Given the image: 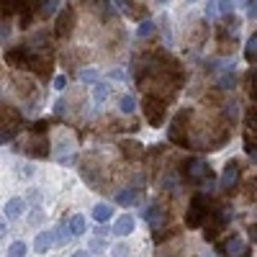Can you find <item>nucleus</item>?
I'll return each instance as SVG.
<instances>
[{
  "label": "nucleus",
  "mask_w": 257,
  "mask_h": 257,
  "mask_svg": "<svg viewBox=\"0 0 257 257\" xmlns=\"http://www.w3.org/2000/svg\"><path fill=\"white\" fill-rule=\"evenodd\" d=\"M54 111H57V116H62V113H64V100H57V105H54Z\"/></svg>",
  "instance_id": "nucleus-36"
},
{
  "label": "nucleus",
  "mask_w": 257,
  "mask_h": 257,
  "mask_svg": "<svg viewBox=\"0 0 257 257\" xmlns=\"http://www.w3.org/2000/svg\"><path fill=\"white\" fill-rule=\"evenodd\" d=\"M180 175L190 183V185H198L203 190H213V175L206 165L203 157H190V160H183L180 165Z\"/></svg>",
  "instance_id": "nucleus-1"
},
{
  "label": "nucleus",
  "mask_w": 257,
  "mask_h": 257,
  "mask_svg": "<svg viewBox=\"0 0 257 257\" xmlns=\"http://www.w3.org/2000/svg\"><path fill=\"white\" fill-rule=\"evenodd\" d=\"M70 229H67V224H59L57 229H52V234H54V242L57 244H64V242H70L72 239V234H67Z\"/></svg>",
  "instance_id": "nucleus-20"
},
{
  "label": "nucleus",
  "mask_w": 257,
  "mask_h": 257,
  "mask_svg": "<svg viewBox=\"0 0 257 257\" xmlns=\"http://www.w3.org/2000/svg\"><path fill=\"white\" fill-rule=\"evenodd\" d=\"M24 152L31 155V157H49V139L34 134V142L29 147H24Z\"/></svg>",
  "instance_id": "nucleus-9"
},
{
  "label": "nucleus",
  "mask_w": 257,
  "mask_h": 257,
  "mask_svg": "<svg viewBox=\"0 0 257 257\" xmlns=\"http://www.w3.org/2000/svg\"><path fill=\"white\" fill-rule=\"evenodd\" d=\"M8 257H26V242H13L8 247Z\"/></svg>",
  "instance_id": "nucleus-28"
},
{
  "label": "nucleus",
  "mask_w": 257,
  "mask_h": 257,
  "mask_svg": "<svg viewBox=\"0 0 257 257\" xmlns=\"http://www.w3.org/2000/svg\"><path fill=\"white\" fill-rule=\"evenodd\" d=\"M118 147H121V155H123L126 160H144V155H147L144 147H142L139 142H128V139H126V142H121Z\"/></svg>",
  "instance_id": "nucleus-11"
},
{
  "label": "nucleus",
  "mask_w": 257,
  "mask_h": 257,
  "mask_svg": "<svg viewBox=\"0 0 257 257\" xmlns=\"http://www.w3.org/2000/svg\"><path fill=\"white\" fill-rule=\"evenodd\" d=\"M142 108H144V118L149 121V126H155L160 128L165 123V116H167V100H160L155 95H147L144 103H142Z\"/></svg>",
  "instance_id": "nucleus-3"
},
{
  "label": "nucleus",
  "mask_w": 257,
  "mask_h": 257,
  "mask_svg": "<svg viewBox=\"0 0 257 257\" xmlns=\"http://www.w3.org/2000/svg\"><path fill=\"white\" fill-rule=\"evenodd\" d=\"M64 85H67V77H64V75L54 77V88H57V90H64Z\"/></svg>",
  "instance_id": "nucleus-34"
},
{
  "label": "nucleus",
  "mask_w": 257,
  "mask_h": 257,
  "mask_svg": "<svg viewBox=\"0 0 257 257\" xmlns=\"http://www.w3.org/2000/svg\"><path fill=\"white\" fill-rule=\"evenodd\" d=\"M24 208H26V203L21 201V198H11L8 203H6V219H18L21 213H24Z\"/></svg>",
  "instance_id": "nucleus-14"
},
{
  "label": "nucleus",
  "mask_w": 257,
  "mask_h": 257,
  "mask_svg": "<svg viewBox=\"0 0 257 257\" xmlns=\"http://www.w3.org/2000/svg\"><path fill=\"white\" fill-rule=\"evenodd\" d=\"M193 116V111L190 108H183V111H178L175 113V118L170 121V128H167V139L173 142V144H178V147H185V149H190V142H188V137H185V123H188V118Z\"/></svg>",
  "instance_id": "nucleus-2"
},
{
  "label": "nucleus",
  "mask_w": 257,
  "mask_h": 257,
  "mask_svg": "<svg viewBox=\"0 0 257 257\" xmlns=\"http://www.w3.org/2000/svg\"><path fill=\"white\" fill-rule=\"evenodd\" d=\"M118 108H121V113H128V116H132V113L137 111V100H134V95H121Z\"/></svg>",
  "instance_id": "nucleus-19"
},
{
  "label": "nucleus",
  "mask_w": 257,
  "mask_h": 257,
  "mask_svg": "<svg viewBox=\"0 0 257 257\" xmlns=\"http://www.w3.org/2000/svg\"><path fill=\"white\" fill-rule=\"evenodd\" d=\"M6 139H8V137H6V132H3V128H0V144H3Z\"/></svg>",
  "instance_id": "nucleus-39"
},
{
  "label": "nucleus",
  "mask_w": 257,
  "mask_h": 257,
  "mask_svg": "<svg viewBox=\"0 0 257 257\" xmlns=\"http://www.w3.org/2000/svg\"><path fill=\"white\" fill-rule=\"evenodd\" d=\"M80 80H82V82H95V80H98V72H95V70H82V72H80Z\"/></svg>",
  "instance_id": "nucleus-31"
},
{
  "label": "nucleus",
  "mask_w": 257,
  "mask_h": 257,
  "mask_svg": "<svg viewBox=\"0 0 257 257\" xmlns=\"http://www.w3.org/2000/svg\"><path fill=\"white\" fill-rule=\"evenodd\" d=\"M26 57H29V47H13L6 52V62L11 64V67H26Z\"/></svg>",
  "instance_id": "nucleus-10"
},
{
  "label": "nucleus",
  "mask_w": 257,
  "mask_h": 257,
  "mask_svg": "<svg viewBox=\"0 0 257 257\" xmlns=\"http://www.w3.org/2000/svg\"><path fill=\"white\" fill-rule=\"evenodd\" d=\"M75 29V8H62L57 16V24H54V36L57 39H67Z\"/></svg>",
  "instance_id": "nucleus-5"
},
{
  "label": "nucleus",
  "mask_w": 257,
  "mask_h": 257,
  "mask_svg": "<svg viewBox=\"0 0 257 257\" xmlns=\"http://www.w3.org/2000/svg\"><path fill=\"white\" fill-rule=\"evenodd\" d=\"M244 123H247V134L252 132V137H254V128H257V111H254V108H247V113H244Z\"/></svg>",
  "instance_id": "nucleus-27"
},
{
  "label": "nucleus",
  "mask_w": 257,
  "mask_h": 257,
  "mask_svg": "<svg viewBox=\"0 0 257 257\" xmlns=\"http://www.w3.org/2000/svg\"><path fill=\"white\" fill-rule=\"evenodd\" d=\"M165 219H167V211H165V206H162V203H152V206H147V211H144V221H147L149 226H152V229H160Z\"/></svg>",
  "instance_id": "nucleus-8"
},
{
  "label": "nucleus",
  "mask_w": 257,
  "mask_h": 257,
  "mask_svg": "<svg viewBox=\"0 0 257 257\" xmlns=\"http://www.w3.org/2000/svg\"><path fill=\"white\" fill-rule=\"evenodd\" d=\"M113 257H128V247L126 244H116L113 247Z\"/></svg>",
  "instance_id": "nucleus-33"
},
{
  "label": "nucleus",
  "mask_w": 257,
  "mask_h": 257,
  "mask_svg": "<svg viewBox=\"0 0 257 257\" xmlns=\"http://www.w3.org/2000/svg\"><path fill=\"white\" fill-rule=\"evenodd\" d=\"M3 234H6V224H3V221H0V237H3Z\"/></svg>",
  "instance_id": "nucleus-40"
},
{
  "label": "nucleus",
  "mask_w": 257,
  "mask_h": 257,
  "mask_svg": "<svg viewBox=\"0 0 257 257\" xmlns=\"http://www.w3.org/2000/svg\"><path fill=\"white\" fill-rule=\"evenodd\" d=\"M244 59L254 67V59H257V34L252 31V36L247 39V47H244Z\"/></svg>",
  "instance_id": "nucleus-17"
},
{
  "label": "nucleus",
  "mask_w": 257,
  "mask_h": 257,
  "mask_svg": "<svg viewBox=\"0 0 257 257\" xmlns=\"http://www.w3.org/2000/svg\"><path fill=\"white\" fill-rule=\"evenodd\" d=\"M254 85H257V75H254V67L244 75V88H247V93H249V98L254 100V95H257V88H254Z\"/></svg>",
  "instance_id": "nucleus-23"
},
{
  "label": "nucleus",
  "mask_w": 257,
  "mask_h": 257,
  "mask_svg": "<svg viewBox=\"0 0 257 257\" xmlns=\"http://www.w3.org/2000/svg\"><path fill=\"white\" fill-rule=\"evenodd\" d=\"M8 34H11V26L8 24H0V41L8 39Z\"/></svg>",
  "instance_id": "nucleus-35"
},
{
  "label": "nucleus",
  "mask_w": 257,
  "mask_h": 257,
  "mask_svg": "<svg viewBox=\"0 0 257 257\" xmlns=\"http://www.w3.org/2000/svg\"><path fill=\"white\" fill-rule=\"evenodd\" d=\"M36 11H39L41 16H54V13L59 11V3H57V0H47V3H36Z\"/></svg>",
  "instance_id": "nucleus-22"
},
{
  "label": "nucleus",
  "mask_w": 257,
  "mask_h": 257,
  "mask_svg": "<svg viewBox=\"0 0 257 257\" xmlns=\"http://www.w3.org/2000/svg\"><path fill=\"white\" fill-rule=\"evenodd\" d=\"M139 201H142V193L137 188H126V190H121L118 196H116V203L118 206H134Z\"/></svg>",
  "instance_id": "nucleus-13"
},
{
  "label": "nucleus",
  "mask_w": 257,
  "mask_h": 257,
  "mask_svg": "<svg viewBox=\"0 0 257 257\" xmlns=\"http://www.w3.org/2000/svg\"><path fill=\"white\" fill-rule=\"evenodd\" d=\"M70 234H72V237H80V234H85V219H82V216H72V221H70Z\"/></svg>",
  "instance_id": "nucleus-26"
},
{
  "label": "nucleus",
  "mask_w": 257,
  "mask_h": 257,
  "mask_svg": "<svg viewBox=\"0 0 257 257\" xmlns=\"http://www.w3.org/2000/svg\"><path fill=\"white\" fill-rule=\"evenodd\" d=\"M108 93H111V88L105 82H98L95 88H93V98H95V103H103L105 98H108Z\"/></svg>",
  "instance_id": "nucleus-24"
},
{
  "label": "nucleus",
  "mask_w": 257,
  "mask_h": 257,
  "mask_svg": "<svg viewBox=\"0 0 257 257\" xmlns=\"http://www.w3.org/2000/svg\"><path fill=\"white\" fill-rule=\"evenodd\" d=\"M244 152L252 157V162H254V137H249L247 132H244Z\"/></svg>",
  "instance_id": "nucleus-29"
},
{
  "label": "nucleus",
  "mask_w": 257,
  "mask_h": 257,
  "mask_svg": "<svg viewBox=\"0 0 257 257\" xmlns=\"http://www.w3.org/2000/svg\"><path fill=\"white\" fill-rule=\"evenodd\" d=\"M72 257H90V254H88V249H80V252H75Z\"/></svg>",
  "instance_id": "nucleus-38"
},
{
  "label": "nucleus",
  "mask_w": 257,
  "mask_h": 257,
  "mask_svg": "<svg viewBox=\"0 0 257 257\" xmlns=\"http://www.w3.org/2000/svg\"><path fill=\"white\" fill-rule=\"evenodd\" d=\"M208 216V201L203 193H196V196L190 198V206H188V213H185V224L190 229H198Z\"/></svg>",
  "instance_id": "nucleus-4"
},
{
  "label": "nucleus",
  "mask_w": 257,
  "mask_h": 257,
  "mask_svg": "<svg viewBox=\"0 0 257 257\" xmlns=\"http://www.w3.org/2000/svg\"><path fill=\"white\" fill-rule=\"evenodd\" d=\"M132 231H134V216H132V213H123V216L116 219L113 234H118V237H128Z\"/></svg>",
  "instance_id": "nucleus-12"
},
{
  "label": "nucleus",
  "mask_w": 257,
  "mask_h": 257,
  "mask_svg": "<svg viewBox=\"0 0 257 257\" xmlns=\"http://www.w3.org/2000/svg\"><path fill=\"white\" fill-rule=\"evenodd\" d=\"M219 252H221L224 257H247V252H249V249H247L244 239L234 234V237H229L224 244H219Z\"/></svg>",
  "instance_id": "nucleus-7"
},
{
  "label": "nucleus",
  "mask_w": 257,
  "mask_h": 257,
  "mask_svg": "<svg viewBox=\"0 0 257 257\" xmlns=\"http://www.w3.org/2000/svg\"><path fill=\"white\" fill-rule=\"evenodd\" d=\"M52 244H54V234H52V231H39V237H36V242H34V249L44 254Z\"/></svg>",
  "instance_id": "nucleus-15"
},
{
  "label": "nucleus",
  "mask_w": 257,
  "mask_h": 257,
  "mask_svg": "<svg viewBox=\"0 0 257 257\" xmlns=\"http://www.w3.org/2000/svg\"><path fill=\"white\" fill-rule=\"evenodd\" d=\"M111 216H113V208H111L108 203H98V206L93 208V219H95L98 224H105Z\"/></svg>",
  "instance_id": "nucleus-16"
},
{
  "label": "nucleus",
  "mask_w": 257,
  "mask_h": 257,
  "mask_svg": "<svg viewBox=\"0 0 257 257\" xmlns=\"http://www.w3.org/2000/svg\"><path fill=\"white\" fill-rule=\"evenodd\" d=\"M234 80H237V75H234V67L224 70V72L219 75V88H221V90H231V88H234Z\"/></svg>",
  "instance_id": "nucleus-18"
},
{
  "label": "nucleus",
  "mask_w": 257,
  "mask_h": 257,
  "mask_svg": "<svg viewBox=\"0 0 257 257\" xmlns=\"http://www.w3.org/2000/svg\"><path fill=\"white\" fill-rule=\"evenodd\" d=\"M155 31H157L155 21H142V24H139V29H137V36H139V39H149V36H152Z\"/></svg>",
  "instance_id": "nucleus-21"
},
{
  "label": "nucleus",
  "mask_w": 257,
  "mask_h": 257,
  "mask_svg": "<svg viewBox=\"0 0 257 257\" xmlns=\"http://www.w3.org/2000/svg\"><path fill=\"white\" fill-rule=\"evenodd\" d=\"M206 18H219V6L216 3H208L206 6Z\"/></svg>",
  "instance_id": "nucleus-32"
},
{
  "label": "nucleus",
  "mask_w": 257,
  "mask_h": 257,
  "mask_svg": "<svg viewBox=\"0 0 257 257\" xmlns=\"http://www.w3.org/2000/svg\"><path fill=\"white\" fill-rule=\"evenodd\" d=\"M47 128H49V121H47V118H39V121H34V123H31L29 132H31V134H36V137H47Z\"/></svg>",
  "instance_id": "nucleus-25"
},
{
  "label": "nucleus",
  "mask_w": 257,
  "mask_h": 257,
  "mask_svg": "<svg viewBox=\"0 0 257 257\" xmlns=\"http://www.w3.org/2000/svg\"><path fill=\"white\" fill-rule=\"evenodd\" d=\"M90 249H95V252L103 249V242H100V239H93V242H90Z\"/></svg>",
  "instance_id": "nucleus-37"
},
{
  "label": "nucleus",
  "mask_w": 257,
  "mask_h": 257,
  "mask_svg": "<svg viewBox=\"0 0 257 257\" xmlns=\"http://www.w3.org/2000/svg\"><path fill=\"white\" fill-rule=\"evenodd\" d=\"M173 234H175V229H157V231H155V242L160 244V242H165L167 237H173Z\"/></svg>",
  "instance_id": "nucleus-30"
},
{
  "label": "nucleus",
  "mask_w": 257,
  "mask_h": 257,
  "mask_svg": "<svg viewBox=\"0 0 257 257\" xmlns=\"http://www.w3.org/2000/svg\"><path fill=\"white\" fill-rule=\"evenodd\" d=\"M239 175H242L239 162L237 160H229L226 167H224V175H221V190L231 193L234 188H237V183H239Z\"/></svg>",
  "instance_id": "nucleus-6"
}]
</instances>
